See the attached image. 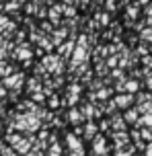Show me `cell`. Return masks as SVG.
Wrapping results in <instances>:
<instances>
[{"label":"cell","instance_id":"cell-1","mask_svg":"<svg viewBox=\"0 0 152 156\" xmlns=\"http://www.w3.org/2000/svg\"><path fill=\"white\" fill-rule=\"evenodd\" d=\"M134 101V94H119V97H117V99H115V105H117V107H128L129 103Z\"/></svg>","mask_w":152,"mask_h":156},{"label":"cell","instance_id":"cell-2","mask_svg":"<svg viewBox=\"0 0 152 156\" xmlns=\"http://www.w3.org/2000/svg\"><path fill=\"white\" fill-rule=\"evenodd\" d=\"M125 121H129V123H136V121H138V111H136V109H129L128 113H125Z\"/></svg>","mask_w":152,"mask_h":156},{"label":"cell","instance_id":"cell-3","mask_svg":"<svg viewBox=\"0 0 152 156\" xmlns=\"http://www.w3.org/2000/svg\"><path fill=\"white\" fill-rule=\"evenodd\" d=\"M95 152H97V154L105 152V140H103V138H97V140H95Z\"/></svg>","mask_w":152,"mask_h":156},{"label":"cell","instance_id":"cell-4","mask_svg":"<svg viewBox=\"0 0 152 156\" xmlns=\"http://www.w3.org/2000/svg\"><path fill=\"white\" fill-rule=\"evenodd\" d=\"M125 88L129 90V94H134V93L138 90V82H136V80H129L128 84H125Z\"/></svg>","mask_w":152,"mask_h":156},{"label":"cell","instance_id":"cell-5","mask_svg":"<svg viewBox=\"0 0 152 156\" xmlns=\"http://www.w3.org/2000/svg\"><path fill=\"white\" fill-rule=\"evenodd\" d=\"M68 144H70V148H74V150H80V144H78V140H76L74 136H68Z\"/></svg>","mask_w":152,"mask_h":156},{"label":"cell","instance_id":"cell-6","mask_svg":"<svg viewBox=\"0 0 152 156\" xmlns=\"http://www.w3.org/2000/svg\"><path fill=\"white\" fill-rule=\"evenodd\" d=\"M140 138H144V140H152V133H150V129H142Z\"/></svg>","mask_w":152,"mask_h":156},{"label":"cell","instance_id":"cell-7","mask_svg":"<svg viewBox=\"0 0 152 156\" xmlns=\"http://www.w3.org/2000/svg\"><path fill=\"white\" fill-rule=\"evenodd\" d=\"M142 37H144V39H150V41H152V29H146V31H142Z\"/></svg>","mask_w":152,"mask_h":156},{"label":"cell","instance_id":"cell-8","mask_svg":"<svg viewBox=\"0 0 152 156\" xmlns=\"http://www.w3.org/2000/svg\"><path fill=\"white\" fill-rule=\"evenodd\" d=\"M128 15H129V16H134V19H136V16H138V8H136V6H129Z\"/></svg>","mask_w":152,"mask_h":156},{"label":"cell","instance_id":"cell-9","mask_svg":"<svg viewBox=\"0 0 152 156\" xmlns=\"http://www.w3.org/2000/svg\"><path fill=\"white\" fill-rule=\"evenodd\" d=\"M146 156H152V142H150V144H148V146H146Z\"/></svg>","mask_w":152,"mask_h":156},{"label":"cell","instance_id":"cell-10","mask_svg":"<svg viewBox=\"0 0 152 156\" xmlns=\"http://www.w3.org/2000/svg\"><path fill=\"white\" fill-rule=\"evenodd\" d=\"M113 76H115V78H123V72H121V70H115V72H113Z\"/></svg>","mask_w":152,"mask_h":156},{"label":"cell","instance_id":"cell-11","mask_svg":"<svg viewBox=\"0 0 152 156\" xmlns=\"http://www.w3.org/2000/svg\"><path fill=\"white\" fill-rule=\"evenodd\" d=\"M146 15H148V16L152 19V4H148V10H146Z\"/></svg>","mask_w":152,"mask_h":156},{"label":"cell","instance_id":"cell-12","mask_svg":"<svg viewBox=\"0 0 152 156\" xmlns=\"http://www.w3.org/2000/svg\"><path fill=\"white\" fill-rule=\"evenodd\" d=\"M25 156H37V154H25Z\"/></svg>","mask_w":152,"mask_h":156}]
</instances>
